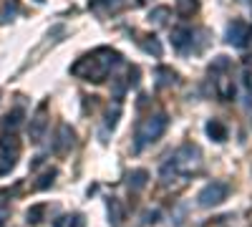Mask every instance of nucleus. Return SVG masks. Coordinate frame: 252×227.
Masks as SVG:
<instances>
[{"mask_svg": "<svg viewBox=\"0 0 252 227\" xmlns=\"http://www.w3.org/2000/svg\"><path fill=\"white\" fill-rule=\"evenodd\" d=\"M121 64V56L111 48H98L94 51L91 56H83L78 58L76 64L71 66V73L73 76H81L83 81H94V84H98V81H103L109 76V71L114 66Z\"/></svg>", "mask_w": 252, "mask_h": 227, "instance_id": "obj_1", "label": "nucleus"}, {"mask_svg": "<svg viewBox=\"0 0 252 227\" xmlns=\"http://www.w3.org/2000/svg\"><path fill=\"white\" fill-rule=\"evenodd\" d=\"M166 124H169V119H166V114H154L149 119H144L139 124V129H136V144H134V149L136 152H144L149 144H154L164 131H166Z\"/></svg>", "mask_w": 252, "mask_h": 227, "instance_id": "obj_2", "label": "nucleus"}, {"mask_svg": "<svg viewBox=\"0 0 252 227\" xmlns=\"http://www.w3.org/2000/svg\"><path fill=\"white\" fill-rule=\"evenodd\" d=\"M229 195V184L227 182H209L207 187L197 195V202L199 207L209 210V207H217V204H222Z\"/></svg>", "mask_w": 252, "mask_h": 227, "instance_id": "obj_3", "label": "nucleus"}, {"mask_svg": "<svg viewBox=\"0 0 252 227\" xmlns=\"http://www.w3.org/2000/svg\"><path fill=\"white\" fill-rule=\"evenodd\" d=\"M172 167L177 172H189V169H197L199 167V149L192 147V144H184L182 149L174 152V157L169 159Z\"/></svg>", "mask_w": 252, "mask_h": 227, "instance_id": "obj_4", "label": "nucleus"}, {"mask_svg": "<svg viewBox=\"0 0 252 227\" xmlns=\"http://www.w3.org/2000/svg\"><path fill=\"white\" fill-rule=\"evenodd\" d=\"M247 38H250V26L245 20H232L227 26V43L229 46L242 48V46H247Z\"/></svg>", "mask_w": 252, "mask_h": 227, "instance_id": "obj_5", "label": "nucleus"}, {"mask_svg": "<svg viewBox=\"0 0 252 227\" xmlns=\"http://www.w3.org/2000/svg\"><path fill=\"white\" fill-rule=\"evenodd\" d=\"M46 127H48L46 104H40V106H38V111H35V114H33V119H31V127H28V136H31V141H33V144H38L40 139H43Z\"/></svg>", "mask_w": 252, "mask_h": 227, "instance_id": "obj_6", "label": "nucleus"}, {"mask_svg": "<svg viewBox=\"0 0 252 227\" xmlns=\"http://www.w3.org/2000/svg\"><path fill=\"white\" fill-rule=\"evenodd\" d=\"M73 129L68 127V124H61L58 127V134H56V141H53V152L56 154H63V152H68L73 147Z\"/></svg>", "mask_w": 252, "mask_h": 227, "instance_id": "obj_7", "label": "nucleus"}, {"mask_svg": "<svg viewBox=\"0 0 252 227\" xmlns=\"http://www.w3.org/2000/svg\"><path fill=\"white\" fill-rule=\"evenodd\" d=\"M192 43V28H187V26H179L172 31V46L177 51H187V46Z\"/></svg>", "mask_w": 252, "mask_h": 227, "instance_id": "obj_8", "label": "nucleus"}, {"mask_svg": "<svg viewBox=\"0 0 252 227\" xmlns=\"http://www.w3.org/2000/svg\"><path fill=\"white\" fill-rule=\"evenodd\" d=\"M146 182H149V172H146V169H131V172H129V187H131L134 192L144 190Z\"/></svg>", "mask_w": 252, "mask_h": 227, "instance_id": "obj_9", "label": "nucleus"}, {"mask_svg": "<svg viewBox=\"0 0 252 227\" xmlns=\"http://www.w3.org/2000/svg\"><path fill=\"white\" fill-rule=\"evenodd\" d=\"M207 134L212 136L215 141H224L227 139V129H224V124L222 121H217V119H212L207 124Z\"/></svg>", "mask_w": 252, "mask_h": 227, "instance_id": "obj_10", "label": "nucleus"}, {"mask_svg": "<svg viewBox=\"0 0 252 227\" xmlns=\"http://www.w3.org/2000/svg\"><path fill=\"white\" fill-rule=\"evenodd\" d=\"M109 217H111V227H119L121 220H124V207H121V202L119 199H109Z\"/></svg>", "mask_w": 252, "mask_h": 227, "instance_id": "obj_11", "label": "nucleus"}, {"mask_svg": "<svg viewBox=\"0 0 252 227\" xmlns=\"http://www.w3.org/2000/svg\"><path fill=\"white\" fill-rule=\"evenodd\" d=\"M197 0H177V10H179V15L182 18H189L192 13H197Z\"/></svg>", "mask_w": 252, "mask_h": 227, "instance_id": "obj_12", "label": "nucleus"}, {"mask_svg": "<svg viewBox=\"0 0 252 227\" xmlns=\"http://www.w3.org/2000/svg\"><path fill=\"white\" fill-rule=\"evenodd\" d=\"M43 212H46V204H35V207H31V210H28V215H26V217H28V222H31V225H38V222H40V217H43Z\"/></svg>", "mask_w": 252, "mask_h": 227, "instance_id": "obj_13", "label": "nucleus"}, {"mask_svg": "<svg viewBox=\"0 0 252 227\" xmlns=\"http://www.w3.org/2000/svg\"><path fill=\"white\" fill-rule=\"evenodd\" d=\"M166 15H169V8H157V10H152V20L157 26H161V23H166Z\"/></svg>", "mask_w": 252, "mask_h": 227, "instance_id": "obj_14", "label": "nucleus"}, {"mask_svg": "<svg viewBox=\"0 0 252 227\" xmlns=\"http://www.w3.org/2000/svg\"><path fill=\"white\" fill-rule=\"evenodd\" d=\"M53 177H56V169H48L43 177H40V182H38V190H46V187H51V184H53Z\"/></svg>", "mask_w": 252, "mask_h": 227, "instance_id": "obj_15", "label": "nucleus"}, {"mask_svg": "<svg viewBox=\"0 0 252 227\" xmlns=\"http://www.w3.org/2000/svg\"><path fill=\"white\" fill-rule=\"evenodd\" d=\"M18 121H20V111H13V114L5 116V127H8V129H15Z\"/></svg>", "mask_w": 252, "mask_h": 227, "instance_id": "obj_16", "label": "nucleus"}, {"mask_svg": "<svg viewBox=\"0 0 252 227\" xmlns=\"http://www.w3.org/2000/svg\"><path fill=\"white\" fill-rule=\"evenodd\" d=\"M154 222H159V210L144 212V225H154Z\"/></svg>", "mask_w": 252, "mask_h": 227, "instance_id": "obj_17", "label": "nucleus"}, {"mask_svg": "<svg viewBox=\"0 0 252 227\" xmlns=\"http://www.w3.org/2000/svg\"><path fill=\"white\" fill-rule=\"evenodd\" d=\"M68 227H86V220H83V215H73V217H68Z\"/></svg>", "mask_w": 252, "mask_h": 227, "instance_id": "obj_18", "label": "nucleus"}, {"mask_svg": "<svg viewBox=\"0 0 252 227\" xmlns=\"http://www.w3.org/2000/svg\"><path fill=\"white\" fill-rule=\"evenodd\" d=\"M13 13H15V5H5L3 15H0V23H8V20H13Z\"/></svg>", "mask_w": 252, "mask_h": 227, "instance_id": "obj_19", "label": "nucleus"}, {"mask_svg": "<svg viewBox=\"0 0 252 227\" xmlns=\"http://www.w3.org/2000/svg\"><path fill=\"white\" fill-rule=\"evenodd\" d=\"M144 48H146V51H152L154 56H161V46L157 43V40H154V38L149 40V43H144Z\"/></svg>", "mask_w": 252, "mask_h": 227, "instance_id": "obj_20", "label": "nucleus"}, {"mask_svg": "<svg viewBox=\"0 0 252 227\" xmlns=\"http://www.w3.org/2000/svg\"><path fill=\"white\" fill-rule=\"evenodd\" d=\"M5 217H8V207H0V227H3Z\"/></svg>", "mask_w": 252, "mask_h": 227, "instance_id": "obj_21", "label": "nucleus"}, {"mask_svg": "<svg viewBox=\"0 0 252 227\" xmlns=\"http://www.w3.org/2000/svg\"><path fill=\"white\" fill-rule=\"evenodd\" d=\"M240 3H250V0H240Z\"/></svg>", "mask_w": 252, "mask_h": 227, "instance_id": "obj_22", "label": "nucleus"}]
</instances>
